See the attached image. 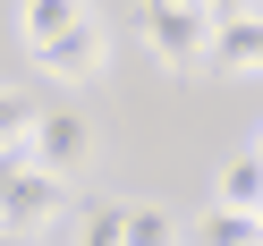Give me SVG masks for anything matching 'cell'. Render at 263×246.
<instances>
[{
    "label": "cell",
    "mask_w": 263,
    "mask_h": 246,
    "mask_svg": "<svg viewBox=\"0 0 263 246\" xmlns=\"http://www.w3.org/2000/svg\"><path fill=\"white\" fill-rule=\"evenodd\" d=\"M119 246H178V221L161 204H119Z\"/></svg>",
    "instance_id": "9c48e42d"
},
{
    "label": "cell",
    "mask_w": 263,
    "mask_h": 246,
    "mask_svg": "<svg viewBox=\"0 0 263 246\" xmlns=\"http://www.w3.org/2000/svg\"><path fill=\"white\" fill-rule=\"evenodd\" d=\"M34 170H51V178H77L93 161V119L85 110H34V127H26V144H17Z\"/></svg>",
    "instance_id": "7a4b0ae2"
},
{
    "label": "cell",
    "mask_w": 263,
    "mask_h": 246,
    "mask_svg": "<svg viewBox=\"0 0 263 246\" xmlns=\"http://www.w3.org/2000/svg\"><path fill=\"white\" fill-rule=\"evenodd\" d=\"M0 246H34V229H0Z\"/></svg>",
    "instance_id": "4fadbf2b"
},
{
    "label": "cell",
    "mask_w": 263,
    "mask_h": 246,
    "mask_svg": "<svg viewBox=\"0 0 263 246\" xmlns=\"http://www.w3.org/2000/svg\"><path fill=\"white\" fill-rule=\"evenodd\" d=\"M77 246H119V204H93L77 221Z\"/></svg>",
    "instance_id": "8fae6325"
},
{
    "label": "cell",
    "mask_w": 263,
    "mask_h": 246,
    "mask_svg": "<svg viewBox=\"0 0 263 246\" xmlns=\"http://www.w3.org/2000/svg\"><path fill=\"white\" fill-rule=\"evenodd\" d=\"M77 17H85V0H17V43L43 51V43H51L60 26H77Z\"/></svg>",
    "instance_id": "52a82bcc"
},
{
    "label": "cell",
    "mask_w": 263,
    "mask_h": 246,
    "mask_svg": "<svg viewBox=\"0 0 263 246\" xmlns=\"http://www.w3.org/2000/svg\"><path fill=\"white\" fill-rule=\"evenodd\" d=\"M255 221H263V204H255Z\"/></svg>",
    "instance_id": "9a60e30c"
},
{
    "label": "cell",
    "mask_w": 263,
    "mask_h": 246,
    "mask_svg": "<svg viewBox=\"0 0 263 246\" xmlns=\"http://www.w3.org/2000/svg\"><path fill=\"white\" fill-rule=\"evenodd\" d=\"M68 212V178L34 170V161L17 153V170H9V187H0V229H43Z\"/></svg>",
    "instance_id": "277c9868"
},
{
    "label": "cell",
    "mask_w": 263,
    "mask_h": 246,
    "mask_svg": "<svg viewBox=\"0 0 263 246\" xmlns=\"http://www.w3.org/2000/svg\"><path fill=\"white\" fill-rule=\"evenodd\" d=\"M246 9H263V0H204V17H246Z\"/></svg>",
    "instance_id": "7c38bea8"
},
{
    "label": "cell",
    "mask_w": 263,
    "mask_h": 246,
    "mask_svg": "<svg viewBox=\"0 0 263 246\" xmlns=\"http://www.w3.org/2000/svg\"><path fill=\"white\" fill-rule=\"evenodd\" d=\"M144 43H153V60H161V68L195 77V68H204V43H212L204 0H144Z\"/></svg>",
    "instance_id": "6da1fadb"
},
{
    "label": "cell",
    "mask_w": 263,
    "mask_h": 246,
    "mask_svg": "<svg viewBox=\"0 0 263 246\" xmlns=\"http://www.w3.org/2000/svg\"><path fill=\"white\" fill-rule=\"evenodd\" d=\"M255 153H263V136H255Z\"/></svg>",
    "instance_id": "5bb4252c"
},
{
    "label": "cell",
    "mask_w": 263,
    "mask_h": 246,
    "mask_svg": "<svg viewBox=\"0 0 263 246\" xmlns=\"http://www.w3.org/2000/svg\"><path fill=\"white\" fill-rule=\"evenodd\" d=\"M34 60H43V77H51V85H93V77L110 68V26L85 9V17H77V26H60V34L43 43Z\"/></svg>",
    "instance_id": "3957f363"
},
{
    "label": "cell",
    "mask_w": 263,
    "mask_h": 246,
    "mask_svg": "<svg viewBox=\"0 0 263 246\" xmlns=\"http://www.w3.org/2000/svg\"><path fill=\"white\" fill-rule=\"evenodd\" d=\"M212 204L255 212V204H263V153H229V161H221V178H212Z\"/></svg>",
    "instance_id": "ba28073f"
},
{
    "label": "cell",
    "mask_w": 263,
    "mask_h": 246,
    "mask_svg": "<svg viewBox=\"0 0 263 246\" xmlns=\"http://www.w3.org/2000/svg\"><path fill=\"white\" fill-rule=\"evenodd\" d=\"M26 127H34V102L0 85V153H17V144H26Z\"/></svg>",
    "instance_id": "30bf717a"
},
{
    "label": "cell",
    "mask_w": 263,
    "mask_h": 246,
    "mask_svg": "<svg viewBox=\"0 0 263 246\" xmlns=\"http://www.w3.org/2000/svg\"><path fill=\"white\" fill-rule=\"evenodd\" d=\"M178 246H263V221L238 204H204L195 221H178Z\"/></svg>",
    "instance_id": "8992f818"
},
{
    "label": "cell",
    "mask_w": 263,
    "mask_h": 246,
    "mask_svg": "<svg viewBox=\"0 0 263 246\" xmlns=\"http://www.w3.org/2000/svg\"><path fill=\"white\" fill-rule=\"evenodd\" d=\"M204 68H221V77H263V9H246V17H212Z\"/></svg>",
    "instance_id": "5b68a950"
}]
</instances>
